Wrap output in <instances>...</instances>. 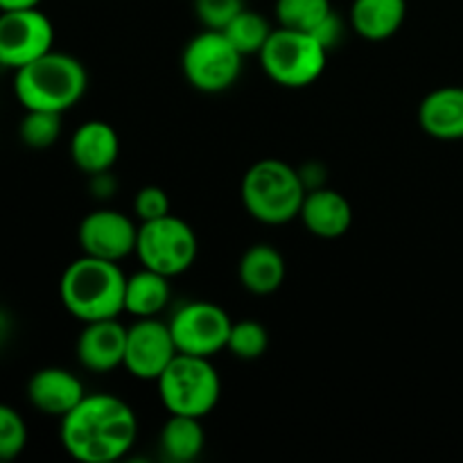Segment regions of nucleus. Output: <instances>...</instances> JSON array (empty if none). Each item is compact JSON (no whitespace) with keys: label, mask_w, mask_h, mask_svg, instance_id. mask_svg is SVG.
Instances as JSON below:
<instances>
[{"label":"nucleus","mask_w":463,"mask_h":463,"mask_svg":"<svg viewBox=\"0 0 463 463\" xmlns=\"http://www.w3.org/2000/svg\"><path fill=\"white\" fill-rule=\"evenodd\" d=\"M138 419L129 402L111 393H86L61 419L59 439L68 455L81 463H113L134 448Z\"/></svg>","instance_id":"obj_1"},{"label":"nucleus","mask_w":463,"mask_h":463,"mask_svg":"<svg viewBox=\"0 0 463 463\" xmlns=\"http://www.w3.org/2000/svg\"><path fill=\"white\" fill-rule=\"evenodd\" d=\"M125 288L127 276L120 262L81 253L61 274L59 297L75 319L89 324L120 317L125 312Z\"/></svg>","instance_id":"obj_2"},{"label":"nucleus","mask_w":463,"mask_h":463,"mask_svg":"<svg viewBox=\"0 0 463 463\" xmlns=\"http://www.w3.org/2000/svg\"><path fill=\"white\" fill-rule=\"evenodd\" d=\"M86 89L89 72L84 63L57 50L18 68L14 77V93L23 109L66 113L84 98Z\"/></svg>","instance_id":"obj_3"},{"label":"nucleus","mask_w":463,"mask_h":463,"mask_svg":"<svg viewBox=\"0 0 463 463\" xmlns=\"http://www.w3.org/2000/svg\"><path fill=\"white\" fill-rule=\"evenodd\" d=\"M244 211L253 220L269 226L288 224L301 213L307 188L301 172L280 158H262L253 163L240 185Z\"/></svg>","instance_id":"obj_4"},{"label":"nucleus","mask_w":463,"mask_h":463,"mask_svg":"<svg viewBox=\"0 0 463 463\" xmlns=\"http://www.w3.org/2000/svg\"><path fill=\"white\" fill-rule=\"evenodd\" d=\"M156 384L167 414L203 419L215 410L222 396V380L211 357L179 353Z\"/></svg>","instance_id":"obj_5"},{"label":"nucleus","mask_w":463,"mask_h":463,"mask_svg":"<svg viewBox=\"0 0 463 463\" xmlns=\"http://www.w3.org/2000/svg\"><path fill=\"white\" fill-rule=\"evenodd\" d=\"M258 59L274 84L283 89H306L324 75L328 50L307 32L276 27Z\"/></svg>","instance_id":"obj_6"},{"label":"nucleus","mask_w":463,"mask_h":463,"mask_svg":"<svg viewBox=\"0 0 463 463\" xmlns=\"http://www.w3.org/2000/svg\"><path fill=\"white\" fill-rule=\"evenodd\" d=\"M244 57L222 30H203L185 43L181 71L202 93H224L238 84Z\"/></svg>","instance_id":"obj_7"},{"label":"nucleus","mask_w":463,"mask_h":463,"mask_svg":"<svg viewBox=\"0 0 463 463\" xmlns=\"http://www.w3.org/2000/svg\"><path fill=\"white\" fill-rule=\"evenodd\" d=\"M199 253V240L193 226L181 217L170 215L143 222L138 226L136 256L147 269L175 279L194 265Z\"/></svg>","instance_id":"obj_8"},{"label":"nucleus","mask_w":463,"mask_h":463,"mask_svg":"<svg viewBox=\"0 0 463 463\" xmlns=\"http://www.w3.org/2000/svg\"><path fill=\"white\" fill-rule=\"evenodd\" d=\"M231 317L224 307L211 301H193L181 306L170 319L172 337L179 353L197 357H213L226 351L231 333Z\"/></svg>","instance_id":"obj_9"},{"label":"nucleus","mask_w":463,"mask_h":463,"mask_svg":"<svg viewBox=\"0 0 463 463\" xmlns=\"http://www.w3.org/2000/svg\"><path fill=\"white\" fill-rule=\"evenodd\" d=\"M54 45V25L39 7L0 12V63L3 68L27 66Z\"/></svg>","instance_id":"obj_10"},{"label":"nucleus","mask_w":463,"mask_h":463,"mask_svg":"<svg viewBox=\"0 0 463 463\" xmlns=\"http://www.w3.org/2000/svg\"><path fill=\"white\" fill-rule=\"evenodd\" d=\"M179 355L170 324H163L156 317L138 319L127 328V348L122 366L136 380L156 383L170 362Z\"/></svg>","instance_id":"obj_11"},{"label":"nucleus","mask_w":463,"mask_h":463,"mask_svg":"<svg viewBox=\"0 0 463 463\" xmlns=\"http://www.w3.org/2000/svg\"><path fill=\"white\" fill-rule=\"evenodd\" d=\"M77 240H80L81 253L86 256L120 262L136 253L138 226L125 213L102 208V211L89 213L81 220L80 229H77Z\"/></svg>","instance_id":"obj_12"},{"label":"nucleus","mask_w":463,"mask_h":463,"mask_svg":"<svg viewBox=\"0 0 463 463\" xmlns=\"http://www.w3.org/2000/svg\"><path fill=\"white\" fill-rule=\"evenodd\" d=\"M127 328L116 319H99L84 324L77 339V360L86 371L111 373L125 362Z\"/></svg>","instance_id":"obj_13"},{"label":"nucleus","mask_w":463,"mask_h":463,"mask_svg":"<svg viewBox=\"0 0 463 463\" xmlns=\"http://www.w3.org/2000/svg\"><path fill=\"white\" fill-rule=\"evenodd\" d=\"M86 398V389L75 373L61 366L36 371L27 383V401L36 411L63 419Z\"/></svg>","instance_id":"obj_14"},{"label":"nucleus","mask_w":463,"mask_h":463,"mask_svg":"<svg viewBox=\"0 0 463 463\" xmlns=\"http://www.w3.org/2000/svg\"><path fill=\"white\" fill-rule=\"evenodd\" d=\"M120 156L118 131L104 120H89L75 129L71 138V158L84 175H102L116 165Z\"/></svg>","instance_id":"obj_15"},{"label":"nucleus","mask_w":463,"mask_h":463,"mask_svg":"<svg viewBox=\"0 0 463 463\" xmlns=\"http://www.w3.org/2000/svg\"><path fill=\"white\" fill-rule=\"evenodd\" d=\"M298 220L303 222L307 233L321 240H337L351 229L353 208L342 193L321 185V188L307 190Z\"/></svg>","instance_id":"obj_16"},{"label":"nucleus","mask_w":463,"mask_h":463,"mask_svg":"<svg viewBox=\"0 0 463 463\" xmlns=\"http://www.w3.org/2000/svg\"><path fill=\"white\" fill-rule=\"evenodd\" d=\"M419 125L437 140H463V86H441L425 95L419 107Z\"/></svg>","instance_id":"obj_17"},{"label":"nucleus","mask_w":463,"mask_h":463,"mask_svg":"<svg viewBox=\"0 0 463 463\" xmlns=\"http://www.w3.org/2000/svg\"><path fill=\"white\" fill-rule=\"evenodd\" d=\"M285 274H288V265H285L283 253L267 242L253 244L240 258V283L256 297H269L276 289H280V285L285 283Z\"/></svg>","instance_id":"obj_18"},{"label":"nucleus","mask_w":463,"mask_h":463,"mask_svg":"<svg viewBox=\"0 0 463 463\" xmlns=\"http://www.w3.org/2000/svg\"><path fill=\"white\" fill-rule=\"evenodd\" d=\"M407 0H353L351 27L366 41H387L402 27Z\"/></svg>","instance_id":"obj_19"},{"label":"nucleus","mask_w":463,"mask_h":463,"mask_svg":"<svg viewBox=\"0 0 463 463\" xmlns=\"http://www.w3.org/2000/svg\"><path fill=\"white\" fill-rule=\"evenodd\" d=\"M172 297L170 279L158 271L143 267L136 274L127 276L125 312L138 319L158 317L167 307Z\"/></svg>","instance_id":"obj_20"},{"label":"nucleus","mask_w":463,"mask_h":463,"mask_svg":"<svg viewBox=\"0 0 463 463\" xmlns=\"http://www.w3.org/2000/svg\"><path fill=\"white\" fill-rule=\"evenodd\" d=\"M206 446L202 419L170 414L158 437V450L170 463H190L199 459Z\"/></svg>","instance_id":"obj_21"},{"label":"nucleus","mask_w":463,"mask_h":463,"mask_svg":"<svg viewBox=\"0 0 463 463\" xmlns=\"http://www.w3.org/2000/svg\"><path fill=\"white\" fill-rule=\"evenodd\" d=\"M222 32L238 48L242 57H249V54H256L258 57L260 50L265 48L269 34L274 32V27L269 25V21L260 12L244 7Z\"/></svg>","instance_id":"obj_22"},{"label":"nucleus","mask_w":463,"mask_h":463,"mask_svg":"<svg viewBox=\"0 0 463 463\" xmlns=\"http://www.w3.org/2000/svg\"><path fill=\"white\" fill-rule=\"evenodd\" d=\"M274 12L280 27L312 34L317 25L333 12V5L330 0H276Z\"/></svg>","instance_id":"obj_23"},{"label":"nucleus","mask_w":463,"mask_h":463,"mask_svg":"<svg viewBox=\"0 0 463 463\" xmlns=\"http://www.w3.org/2000/svg\"><path fill=\"white\" fill-rule=\"evenodd\" d=\"M61 116L57 111H41V109H25L21 125H18V136L23 145L30 149H48L61 136Z\"/></svg>","instance_id":"obj_24"},{"label":"nucleus","mask_w":463,"mask_h":463,"mask_svg":"<svg viewBox=\"0 0 463 463\" xmlns=\"http://www.w3.org/2000/svg\"><path fill=\"white\" fill-rule=\"evenodd\" d=\"M269 348V333L260 321L242 319L231 326L226 351L242 362L260 360Z\"/></svg>","instance_id":"obj_25"},{"label":"nucleus","mask_w":463,"mask_h":463,"mask_svg":"<svg viewBox=\"0 0 463 463\" xmlns=\"http://www.w3.org/2000/svg\"><path fill=\"white\" fill-rule=\"evenodd\" d=\"M27 425L14 407L0 402V461H12L25 450Z\"/></svg>","instance_id":"obj_26"},{"label":"nucleus","mask_w":463,"mask_h":463,"mask_svg":"<svg viewBox=\"0 0 463 463\" xmlns=\"http://www.w3.org/2000/svg\"><path fill=\"white\" fill-rule=\"evenodd\" d=\"M194 16L206 30H224L244 9V0H193Z\"/></svg>","instance_id":"obj_27"},{"label":"nucleus","mask_w":463,"mask_h":463,"mask_svg":"<svg viewBox=\"0 0 463 463\" xmlns=\"http://www.w3.org/2000/svg\"><path fill=\"white\" fill-rule=\"evenodd\" d=\"M170 197H167V193L161 185H145L134 197V213L140 220V224L170 215Z\"/></svg>","instance_id":"obj_28"},{"label":"nucleus","mask_w":463,"mask_h":463,"mask_svg":"<svg viewBox=\"0 0 463 463\" xmlns=\"http://www.w3.org/2000/svg\"><path fill=\"white\" fill-rule=\"evenodd\" d=\"M312 36H315V39L319 41V43L324 45L328 52L333 48H337L339 41L344 39V23H342V18L335 14V9L324 18V21L319 23V25H317V30L312 32Z\"/></svg>","instance_id":"obj_29"},{"label":"nucleus","mask_w":463,"mask_h":463,"mask_svg":"<svg viewBox=\"0 0 463 463\" xmlns=\"http://www.w3.org/2000/svg\"><path fill=\"white\" fill-rule=\"evenodd\" d=\"M41 0H0V12H14V9H34Z\"/></svg>","instance_id":"obj_30"},{"label":"nucleus","mask_w":463,"mask_h":463,"mask_svg":"<svg viewBox=\"0 0 463 463\" xmlns=\"http://www.w3.org/2000/svg\"><path fill=\"white\" fill-rule=\"evenodd\" d=\"M7 333H9V326H7V317L3 315V312H0V344L5 342V337H7Z\"/></svg>","instance_id":"obj_31"},{"label":"nucleus","mask_w":463,"mask_h":463,"mask_svg":"<svg viewBox=\"0 0 463 463\" xmlns=\"http://www.w3.org/2000/svg\"><path fill=\"white\" fill-rule=\"evenodd\" d=\"M0 68H3V63H0Z\"/></svg>","instance_id":"obj_32"}]
</instances>
